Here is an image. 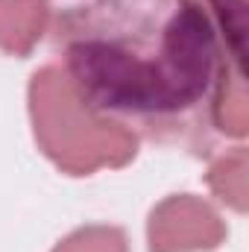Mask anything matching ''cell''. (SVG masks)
I'll return each mask as SVG.
<instances>
[{
  "label": "cell",
  "instance_id": "6da1fadb",
  "mask_svg": "<svg viewBox=\"0 0 249 252\" xmlns=\"http://www.w3.org/2000/svg\"><path fill=\"white\" fill-rule=\"evenodd\" d=\"M79 100L150 141L208 156L247 135V73L229 62L202 0H88L53 24Z\"/></svg>",
  "mask_w": 249,
  "mask_h": 252
},
{
  "label": "cell",
  "instance_id": "7a4b0ae2",
  "mask_svg": "<svg viewBox=\"0 0 249 252\" xmlns=\"http://www.w3.org/2000/svg\"><path fill=\"white\" fill-rule=\"evenodd\" d=\"M30 115L38 147L70 176H88L97 167H124L138 153V138L124 126L94 115L59 64L32 73Z\"/></svg>",
  "mask_w": 249,
  "mask_h": 252
},
{
  "label": "cell",
  "instance_id": "3957f363",
  "mask_svg": "<svg viewBox=\"0 0 249 252\" xmlns=\"http://www.w3.org/2000/svg\"><path fill=\"white\" fill-rule=\"evenodd\" d=\"M226 229L211 205L202 199L179 193L167 196L153 214H150V252H193L214 250L223 241Z\"/></svg>",
  "mask_w": 249,
  "mask_h": 252
},
{
  "label": "cell",
  "instance_id": "277c9868",
  "mask_svg": "<svg viewBox=\"0 0 249 252\" xmlns=\"http://www.w3.org/2000/svg\"><path fill=\"white\" fill-rule=\"evenodd\" d=\"M50 0H0V50L27 56L44 35Z\"/></svg>",
  "mask_w": 249,
  "mask_h": 252
},
{
  "label": "cell",
  "instance_id": "5b68a950",
  "mask_svg": "<svg viewBox=\"0 0 249 252\" xmlns=\"http://www.w3.org/2000/svg\"><path fill=\"white\" fill-rule=\"evenodd\" d=\"M208 185L235 211H244L247 208V150L235 147V153L214 161L208 173Z\"/></svg>",
  "mask_w": 249,
  "mask_h": 252
},
{
  "label": "cell",
  "instance_id": "8992f818",
  "mask_svg": "<svg viewBox=\"0 0 249 252\" xmlns=\"http://www.w3.org/2000/svg\"><path fill=\"white\" fill-rule=\"evenodd\" d=\"M53 252H126V235L115 226H88L64 238Z\"/></svg>",
  "mask_w": 249,
  "mask_h": 252
}]
</instances>
